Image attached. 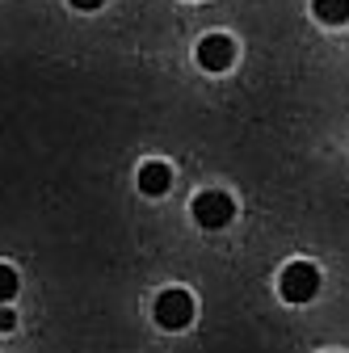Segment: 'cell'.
Here are the masks:
<instances>
[{
    "label": "cell",
    "mask_w": 349,
    "mask_h": 353,
    "mask_svg": "<svg viewBox=\"0 0 349 353\" xmlns=\"http://www.w3.org/2000/svg\"><path fill=\"white\" fill-rule=\"evenodd\" d=\"M278 290H282L286 303H312L316 290H320V270L312 261H290L278 278Z\"/></svg>",
    "instance_id": "6da1fadb"
},
{
    "label": "cell",
    "mask_w": 349,
    "mask_h": 353,
    "mask_svg": "<svg viewBox=\"0 0 349 353\" xmlns=\"http://www.w3.org/2000/svg\"><path fill=\"white\" fill-rule=\"evenodd\" d=\"M190 210H194V223L206 228V232H219V228H228L232 219H236V202L223 190H202Z\"/></svg>",
    "instance_id": "7a4b0ae2"
},
{
    "label": "cell",
    "mask_w": 349,
    "mask_h": 353,
    "mask_svg": "<svg viewBox=\"0 0 349 353\" xmlns=\"http://www.w3.org/2000/svg\"><path fill=\"white\" fill-rule=\"evenodd\" d=\"M152 312H156V324L160 328L181 332L186 324H194V299H190V290H160Z\"/></svg>",
    "instance_id": "3957f363"
},
{
    "label": "cell",
    "mask_w": 349,
    "mask_h": 353,
    "mask_svg": "<svg viewBox=\"0 0 349 353\" xmlns=\"http://www.w3.org/2000/svg\"><path fill=\"white\" fill-rule=\"evenodd\" d=\"M198 63H202L206 72H228V68L236 63V42H232L228 34H206V38L198 42Z\"/></svg>",
    "instance_id": "277c9868"
},
{
    "label": "cell",
    "mask_w": 349,
    "mask_h": 353,
    "mask_svg": "<svg viewBox=\"0 0 349 353\" xmlns=\"http://www.w3.org/2000/svg\"><path fill=\"white\" fill-rule=\"evenodd\" d=\"M168 185H172V168H168V164H160V160H148V164L139 168V190H143L148 198H160V194H168Z\"/></svg>",
    "instance_id": "5b68a950"
},
{
    "label": "cell",
    "mask_w": 349,
    "mask_h": 353,
    "mask_svg": "<svg viewBox=\"0 0 349 353\" xmlns=\"http://www.w3.org/2000/svg\"><path fill=\"white\" fill-rule=\"evenodd\" d=\"M312 13L324 26H341V21H349V0H312Z\"/></svg>",
    "instance_id": "8992f818"
},
{
    "label": "cell",
    "mask_w": 349,
    "mask_h": 353,
    "mask_svg": "<svg viewBox=\"0 0 349 353\" xmlns=\"http://www.w3.org/2000/svg\"><path fill=\"white\" fill-rule=\"evenodd\" d=\"M13 294H17V274L9 265H0V303H13Z\"/></svg>",
    "instance_id": "52a82bcc"
},
{
    "label": "cell",
    "mask_w": 349,
    "mask_h": 353,
    "mask_svg": "<svg viewBox=\"0 0 349 353\" xmlns=\"http://www.w3.org/2000/svg\"><path fill=\"white\" fill-rule=\"evenodd\" d=\"M13 324H17V316L9 312V307H5V303H0V332H9Z\"/></svg>",
    "instance_id": "ba28073f"
},
{
    "label": "cell",
    "mask_w": 349,
    "mask_h": 353,
    "mask_svg": "<svg viewBox=\"0 0 349 353\" xmlns=\"http://www.w3.org/2000/svg\"><path fill=\"white\" fill-rule=\"evenodd\" d=\"M101 5H106V0H72V9H80V13H93Z\"/></svg>",
    "instance_id": "9c48e42d"
}]
</instances>
